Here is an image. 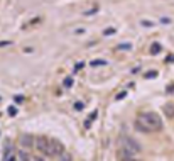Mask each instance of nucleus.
Here are the masks:
<instances>
[{"label": "nucleus", "instance_id": "nucleus-1", "mask_svg": "<svg viewBox=\"0 0 174 161\" xmlns=\"http://www.w3.org/2000/svg\"><path fill=\"white\" fill-rule=\"evenodd\" d=\"M134 127L139 132L144 134H150V132H157L162 129V119L159 114L155 112H140L135 119Z\"/></svg>", "mask_w": 174, "mask_h": 161}, {"label": "nucleus", "instance_id": "nucleus-2", "mask_svg": "<svg viewBox=\"0 0 174 161\" xmlns=\"http://www.w3.org/2000/svg\"><path fill=\"white\" fill-rule=\"evenodd\" d=\"M118 149H120V158L125 156H135L137 153H140V144L135 141L134 137L123 134L118 139Z\"/></svg>", "mask_w": 174, "mask_h": 161}, {"label": "nucleus", "instance_id": "nucleus-3", "mask_svg": "<svg viewBox=\"0 0 174 161\" xmlns=\"http://www.w3.org/2000/svg\"><path fill=\"white\" fill-rule=\"evenodd\" d=\"M34 149H37L44 156H51L49 155V137H46V136H36Z\"/></svg>", "mask_w": 174, "mask_h": 161}, {"label": "nucleus", "instance_id": "nucleus-4", "mask_svg": "<svg viewBox=\"0 0 174 161\" xmlns=\"http://www.w3.org/2000/svg\"><path fill=\"white\" fill-rule=\"evenodd\" d=\"M63 151H64V146H63L58 139H51V137H49V155L59 156Z\"/></svg>", "mask_w": 174, "mask_h": 161}, {"label": "nucleus", "instance_id": "nucleus-5", "mask_svg": "<svg viewBox=\"0 0 174 161\" xmlns=\"http://www.w3.org/2000/svg\"><path fill=\"white\" fill-rule=\"evenodd\" d=\"M34 142H36V137L31 134H22L20 136V146L24 149H32L34 148Z\"/></svg>", "mask_w": 174, "mask_h": 161}, {"label": "nucleus", "instance_id": "nucleus-6", "mask_svg": "<svg viewBox=\"0 0 174 161\" xmlns=\"http://www.w3.org/2000/svg\"><path fill=\"white\" fill-rule=\"evenodd\" d=\"M12 155H15V153H14V148H12V142L5 141V146H4V161H5L9 156H12Z\"/></svg>", "mask_w": 174, "mask_h": 161}, {"label": "nucleus", "instance_id": "nucleus-7", "mask_svg": "<svg viewBox=\"0 0 174 161\" xmlns=\"http://www.w3.org/2000/svg\"><path fill=\"white\" fill-rule=\"evenodd\" d=\"M164 115L168 119H174V104H166L164 105Z\"/></svg>", "mask_w": 174, "mask_h": 161}, {"label": "nucleus", "instance_id": "nucleus-8", "mask_svg": "<svg viewBox=\"0 0 174 161\" xmlns=\"http://www.w3.org/2000/svg\"><path fill=\"white\" fill-rule=\"evenodd\" d=\"M17 158H19V161H32V158L29 156V153H27L26 149H20L19 153H17Z\"/></svg>", "mask_w": 174, "mask_h": 161}, {"label": "nucleus", "instance_id": "nucleus-9", "mask_svg": "<svg viewBox=\"0 0 174 161\" xmlns=\"http://www.w3.org/2000/svg\"><path fill=\"white\" fill-rule=\"evenodd\" d=\"M96 117H98V110H93L91 114L88 115V119H86V127H90V126H91V122H93Z\"/></svg>", "mask_w": 174, "mask_h": 161}, {"label": "nucleus", "instance_id": "nucleus-10", "mask_svg": "<svg viewBox=\"0 0 174 161\" xmlns=\"http://www.w3.org/2000/svg\"><path fill=\"white\" fill-rule=\"evenodd\" d=\"M58 158H59V161H73V158H71V155H69L68 151H63Z\"/></svg>", "mask_w": 174, "mask_h": 161}, {"label": "nucleus", "instance_id": "nucleus-11", "mask_svg": "<svg viewBox=\"0 0 174 161\" xmlns=\"http://www.w3.org/2000/svg\"><path fill=\"white\" fill-rule=\"evenodd\" d=\"M161 44H159V42H154V44H152V46H150V54H157V53H161Z\"/></svg>", "mask_w": 174, "mask_h": 161}, {"label": "nucleus", "instance_id": "nucleus-12", "mask_svg": "<svg viewBox=\"0 0 174 161\" xmlns=\"http://www.w3.org/2000/svg\"><path fill=\"white\" fill-rule=\"evenodd\" d=\"M105 65H107V61H105V60H95V61H91V63H90V66H93V68L105 66Z\"/></svg>", "mask_w": 174, "mask_h": 161}, {"label": "nucleus", "instance_id": "nucleus-13", "mask_svg": "<svg viewBox=\"0 0 174 161\" xmlns=\"http://www.w3.org/2000/svg\"><path fill=\"white\" fill-rule=\"evenodd\" d=\"M63 85H64V87H73V78H69V76H68V78H64V81H63Z\"/></svg>", "mask_w": 174, "mask_h": 161}, {"label": "nucleus", "instance_id": "nucleus-14", "mask_svg": "<svg viewBox=\"0 0 174 161\" xmlns=\"http://www.w3.org/2000/svg\"><path fill=\"white\" fill-rule=\"evenodd\" d=\"M74 110H83V109H85V104H83V102H74Z\"/></svg>", "mask_w": 174, "mask_h": 161}, {"label": "nucleus", "instance_id": "nucleus-15", "mask_svg": "<svg viewBox=\"0 0 174 161\" xmlns=\"http://www.w3.org/2000/svg\"><path fill=\"white\" fill-rule=\"evenodd\" d=\"M120 161H139L135 156H125V158H120Z\"/></svg>", "mask_w": 174, "mask_h": 161}, {"label": "nucleus", "instance_id": "nucleus-16", "mask_svg": "<svg viewBox=\"0 0 174 161\" xmlns=\"http://www.w3.org/2000/svg\"><path fill=\"white\" fill-rule=\"evenodd\" d=\"M140 24L144 27H154V24H152V22H149V20H140Z\"/></svg>", "mask_w": 174, "mask_h": 161}, {"label": "nucleus", "instance_id": "nucleus-17", "mask_svg": "<svg viewBox=\"0 0 174 161\" xmlns=\"http://www.w3.org/2000/svg\"><path fill=\"white\" fill-rule=\"evenodd\" d=\"M125 95H127L125 92H120V93H118L117 97H115V100H122V98H125Z\"/></svg>", "mask_w": 174, "mask_h": 161}, {"label": "nucleus", "instance_id": "nucleus-18", "mask_svg": "<svg viewBox=\"0 0 174 161\" xmlns=\"http://www.w3.org/2000/svg\"><path fill=\"white\" fill-rule=\"evenodd\" d=\"M9 114H10V115L17 114V107H9Z\"/></svg>", "mask_w": 174, "mask_h": 161}, {"label": "nucleus", "instance_id": "nucleus-19", "mask_svg": "<svg viewBox=\"0 0 174 161\" xmlns=\"http://www.w3.org/2000/svg\"><path fill=\"white\" fill-rule=\"evenodd\" d=\"M130 47H132V44H120L118 49H130Z\"/></svg>", "mask_w": 174, "mask_h": 161}, {"label": "nucleus", "instance_id": "nucleus-20", "mask_svg": "<svg viewBox=\"0 0 174 161\" xmlns=\"http://www.w3.org/2000/svg\"><path fill=\"white\" fill-rule=\"evenodd\" d=\"M83 66H85V63H78V65H76V68H74V71H80Z\"/></svg>", "mask_w": 174, "mask_h": 161}, {"label": "nucleus", "instance_id": "nucleus-21", "mask_svg": "<svg viewBox=\"0 0 174 161\" xmlns=\"http://www.w3.org/2000/svg\"><path fill=\"white\" fill-rule=\"evenodd\" d=\"M32 161H44V158H41V156H36V158H32Z\"/></svg>", "mask_w": 174, "mask_h": 161}, {"label": "nucleus", "instance_id": "nucleus-22", "mask_svg": "<svg viewBox=\"0 0 174 161\" xmlns=\"http://www.w3.org/2000/svg\"><path fill=\"white\" fill-rule=\"evenodd\" d=\"M115 32V29H107V31H105V34H113Z\"/></svg>", "mask_w": 174, "mask_h": 161}]
</instances>
